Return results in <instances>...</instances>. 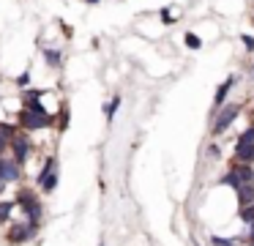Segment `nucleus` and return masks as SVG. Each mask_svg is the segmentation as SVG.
<instances>
[{
  "label": "nucleus",
  "mask_w": 254,
  "mask_h": 246,
  "mask_svg": "<svg viewBox=\"0 0 254 246\" xmlns=\"http://www.w3.org/2000/svg\"><path fill=\"white\" fill-rule=\"evenodd\" d=\"M183 38H186V47H189V49H199V38L194 36V33H186Z\"/></svg>",
  "instance_id": "13"
},
{
  "label": "nucleus",
  "mask_w": 254,
  "mask_h": 246,
  "mask_svg": "<svg viewBox=\"0 0 254 246\" xmlns=\"http://www.w3.org/2000/svg\"><path fill=\"white\" fill-rule=\"evenodd\" d=\"M8 213H11V202L0 205V222H3V219H8Z\"/></svg>",
  "instance_id": "15"
},
{
  "label": "nucleus",
  "mask_w": 254,
  "mask_h": 246,
  "mask_svg": "<svg viewBox=\"0 0 254 246\" xmlns=\"http://www.w3.org/2000/svg\"><path fill=\"white\" fill-rule=\"evenodd\" d=\"M213 244H216V246H232V241H227V238H213Z\"/></svg>",
  "instance_id": "18"
},
{
  "label": "nucleus",
  "mask_w": 254,
  "mask_h": 246,
  "mask_svg": "<svg viewBox=\"0 0 254 246\" xmlns=\"http://www.w3.org/2000/svg\"><path fill=\"white\" fill-rule=\"evenodd\" d=\"M88 3H99V0H88Z\"/></svg>",
  "instance_id": "21"
},
{
  "label": "nucleus",
  "mask_w": 254,
  "mask_h": 246,
  "mask_svg": "<svg viewBox=\"0 0 254 246\" xmlns=\"http://www.w3.org/2000/svg\"><path fill=\"white\" fill-rule=\"evenodd\" d=\"M14 156H17V164L25 162V156H28V142H25V140L14 142Z\"/></svg>",
  "instance_id": "9"
},
{
  "label": "nucleus",
  "mask_w": 254,
  "mask_h": 246,
  "mask_svg": "<svg viewBox=\"0 0 254 246\" xmlns=\"http://www.w3.org/2000/svg\"><path fill=\"white\" fill-rule=\"evenodd\" d=\"M235 175H238L241 183H252V180H254V175H252V169H249V167H235Z\"/></svg>",
  "instance_id": "10"
},
{
  "label": "nucleus",
  "mask_w": 254,
  "mask_h": 246,
  "mask_svg": "<svg viewBox=\"0 0 254 246\" xmlns=\"http://www.w3.org/2000/svg\"><path fill=\"white\" fill-rule=\"evenodd\" d=\"M41 186H44V191H50L52 189V186H55V162H50V164H47V167H44V172H41Z\"/></svg>",
  "instance_id": "5"
},
{
  "label": "nucleus",
  "mask_w": 254,
  "mask_h": 246,
  "mask_svg": "<svg viewBox=\"0 0 254 246\" xmlns=\"http://www.w3.org/2000/svg\"><path fill=\"white\" fill-rule=\"evenodd\" d=\"M19 178V164L17 162H0V183H11Z\"/></svg>",
  "instance_id": "4"
},
{
  "label": "nucleus",
  "mask_w": 254,
  "mask_h": 246,
  "mask_svg": "<svg viewBox=\"0 0 254 246\" xmlns=\"http://www.w3.org/2000/svg\"><path fill=\"white\" fill-rule=\"evenodd\" d=\"M238 112H241V109H238V107H235V104H232V107H227V109H224V112H221V115H219V118H216V126H213V131H216V134H219V131H224V129H227V126H230V123H232V120H235V118H238Z\"/></svg>",
  "instance_id": "3"
},
{
  "label": "nucleus",
  "mask_w": 254,
  "mask_h": 246,
  "mask_svg": "<svg viewBox=\"0 0 254 246\" xmlns=\"http://www.w3.org/2000/svg\"><path fill=\"white\" fill-rule=\"evenodd\" d=\"M0 151H3V134H0Z\"/></svg>",
  "instance_id": "20"
},
{
  "label": "nucleus",
  "mask_w": 254,
  "mask_h": 246,
  "mask_svg": "<svg viewBox=\"0 0 254 246\" xmlns=\"http://www.w3.org/2000/svg\"><path fill=\"white\" fill-rule=\"evenodd\" d=\"M243 44H246V49H254V38L252 36H243Z\"/></svg>",
  "instance_id": "19"
},
{
  "label": "nucleus",
  "mask_w": 254,
  "mask_h": 246,
  "mask_svg": "<svg viewBox=\"0 0 254 246\" xmlns=\"http://www.w3.org/2000/svg\"><path fill=\"white\" fill-rule=\"evenodd\" d=\"M238 197H241L243 205L254 202V186H252V183H241V186H238Z\"/></svg>",
  "instance_id": "8"
},
{
  "label": "nucleus",
  "mask_w": 254,
  "mask_h": 246,
  "mask_svg": "<svg viewBox=\"0 0 254 246\" xmlns=\"http://www.w3.org/2000/svg\"><path fill=\"white\" fill-rule=\"evenodd\" d=\"M232 82H235V80L230 77V80H224V82L219 85V90H216V98H213V104H216V107H221V104H224V98H227V93H230Z\"/></svg>",
  "instance_id": "7"
},
{
  "label": "nucleus",
  "mask_w": 254,
  "mask_h": 246,
  "mask_svg": "<svg viewBox=\"0 0 254 246\" xmlns=\"http://www.w3.org/2000/svg\"><path fill=\"white\" fill-rule=\"evenodd\" d=\"M44 58H47V63H52V66H58V63H61V52H58V49H47V52H44Z\"/></svg>",
  "instance_id": "12"
},
{
  "label": "nucleus",
  "mask_w": 254,
  "mask_h": 246,
  "mask_svg": "<svg viewBox=\"0 0 254 246\" xmlns=\"http://www.w3.org/2000/svg\"><path fill=\"white\" fill-rule=\"evenodd\" d=\"M238 156L246 159V162H252V159H254V129H249L246 134L238 140Z\"/></svg>",
  "instance_id": "1"
},
{
  "label": "nucleus",
  "mask_w": 254,
  "mask_h": 246,
  "mask_svg": "<svg viewBox=\"0 0 254 246\" xmlns=\"http://www.w3.org/2000/svg\"><path fill=\"white\" fill-rule=\"evenodd\" d=\"M118 104H121L118 98H115V101H110V104H107V118H112V112L118 109Z\"/></svg>",
  "instance_id": "16"
},
{
  "label": "nucleus",
  "mask_w": 254,
  "mask_h": 246,
  "mask_svg": "<svg viewBox=\"0 0 254 246\" xmlns=\"http://www.w3.org/2000/svg\"><path fill=\"white\" fill-rule=\"evenodd\" d=\"M28 82H30V71H25V74L17 80V85H28Z\"/></svg>",
  "instance_id": "17"
},
{
  "label": "nucleus",
  "mask_w": 254,
  "mask_h": 246,
  "mask_svg": "<svg viewBox=\"0 0 254 246\" xmlns=\"http://www.w3.org/2000/svg\"><path fill=\"white\" fill-rule=\"evenodd\" d=\"M224 183H230V186H241V180H238V175H235V169H232L230 175H224Z\"/></svg>",
  "instance_id": "14"
},
{
  "label": "nucleus",
  "mask_w": 254,
  "mask_h": 246,
  "mask_svg": "<svg viewBox=\"0 0 254 246\" xmlns=\"http://www.w3.org/2000/svg\"><path fill=\"white\" fill-rule=\"evenodd\" d=\"M241 219L246 224H252L254 222V202H249V205H243V211H241Z\"/></svg>",
  "instance_id": "11"
},
{
  "label": "nucleus",
  "mask_w": 254,
  "mask_h": 246,
  "mask_svg": "<svg viewBox=\"0 0 254 246\" xmlns=\"http://www.w3.org/2000/svg\"><path fill=\"white\" fill-rule=\"evenodd\" d=\"M22 123L28 126V129H44V126H47V115L41 112V109H25Z\"/></svg>",
  "instance_id": "2"
},
{
  "label": "nucleus",
  "mask_w": 254,
  "mask_h": 246,
  "mask_svg": "<svg viewBox=\"0 0 254 246\" xmlns=\"http://www.w3.org/2000/svg\"><path fill=\"white\" fill-rule=\"evenodd\" d=\"M30 233H33V224H30V227H28V224H22V227H14L8 238H11L14 244H22V241H28V238H30Z\"/></svg>",
  "instance_id": "6"
}]
</instances>
